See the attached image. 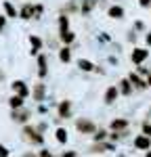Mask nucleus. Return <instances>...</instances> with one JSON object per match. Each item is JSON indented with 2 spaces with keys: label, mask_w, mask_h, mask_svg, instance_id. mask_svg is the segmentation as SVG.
Segmentation results:
<instances>
[{
  "label": "nucleus",
  "mask_w": 151,
  "mask_h": 157,
  "mask_svg": "<svg viewBox=\"0 0 151 157\" xmlns=\"http://www.w3.org/2000/svg\"><path fill=\"white\" fill-rule=\"evenodd\" d=\"M138 6L141 9H151V0H138Z\"/></svg>",
  "instance_id": "c9c22d12"
},
{
  "label": "nucleus",
  "mask_w": 151,
  "mask_h": 157,
  "mask_svg": "<svg viewBox=\"0 0 151 157\" xmlns=\"http://www.w3.org/2000/svg\"><path fill=\"white\" fill-rule=\"evenodd\" d=\"M147 59H149V48H145V46H134L132 52H130V63L137 65V67L145 65Z\"/></svg>",
  "instance_id": "7ed1b4c3"
},
{
  "label": "nucleus",
  "mask_w": 151,
  "mask_h": 157,
  "mask_svg": "<svg viewBox=\"0 0 151 157\" xmlns=\"http://www.w3.org/2000/svg\"><path fill=\"white\" fill-rule=\"evenodd\" d=\"M55 138H57L59 145H67V140H69V132H67V128H65V126H59V128L55 130Z\"/></svg>",
  "instance_id": "4be33fe9"
},
{
  "label": "nucleus",
  "mask_w": 151,
  "mask_h": 157,
  "mask_svg": "<svg viewBox=\"0 0 151 157\" xmlns=\"http://www.w3.org/2000/svg\"><path fill=\"white\" fill-rule=\"evenodd\" d=\"M128 136H130V132H128V130H124V132H109V140L118 145L120 140H124V138H128Z\"/></svg>",
  "instance_id": "bb28decb"
},
{
  "label": "nucleus",
  "mask_w": 151,
  "mask_h": 157,
  "mask_svg": "<svg viewBox=\"0 0 151 157\" xmlns=\"http://www.w3.org/2000/svg\"><path fill=\"white\" fill-rule=\"evenodd\" d=\"M2 11H4V15H6L9 19H17V17H19V9L13 4L11 0H4V2H2Z\"/></svg>",
  "instance_id": "6ab92c4d"
},
{
  "label": "nucleus",
  "mask_w": 151,
  "mask_h": 157,
  "mask_svg": "<svg viewBox=\"0 0 151 157\" xmlns=\"http://www.w3.org/2000/svg\"><path fill=\"white\" fill-rule=\"evenodd\" d=\"M109 132H111V130L97 128V132L92 134V143H103V140H109Z\"/></svg>",
  "instance_id": "393cba45"
},
{
  "label": "nucleus",
  "mask_w": 151,
  "mask_h": 157,
  "mask_svg": "<svg viewBox=\"0 0 151 157\" xmlns=\"http://www.w3.org/2000/svg\"><path fill=\"white\" fill-rule=\"evenodd\" d=\"M9 107H11V109H21V107H25V98L19 97V94H11V97H9Z\"/></svg>",
  "instance_id": "a878e982"
},
{
  "label": "nucleus",
  "mask_w": 151,
  "mask_h": 157,
  "mask_svg": "<svg viewBox=\"0 0 151 157\" xmlns=\"http://www.w3.org/2000/svg\"><path fill=\"white\" fill-rule=\"evenodd\" d=\"M57 57H59V61L61 63H72V46H63L61 44V48H59V52H57Z\"/></svg>",
  "instance_id": "5701e85b"
},
{
  "label": "nucleus",
  "mask_w": 151,
  "mask_h": 157,
  "mask_svg": "<svg viewBox=\"0 0 151 157\" xmlns=\"http://www.w3.org/2000/svg\"><path fill=\"white\" fill-rule=\"evenodd\" d=\"M145 157H151V149H149V151H145Z\"/></svg>",
  "instance_id": "37998d69"
},
{
  "label": "nucleus",
  "mask_w": 151,
  "mask_h": 157,
  "mask_svg": "<svg viewBox=\"0 0 151 157\" xmlns=\"http://www.w3.org/2000/svg\"><path fill=\"white\" fill-rule=\"evenodd\" d=\"M137 71L141 73V75H143V78H147V75H149V73H151V69H149V67H145V65H141V67H138Z\"/></svg>",
  "instance_id": "c756f323"
},
{
  "label": "nucleus",
  "mask_w": 151,
  "mask_h": 157,
  "mask_svg": "<svg viewBox=\"0 0 151 157\" xmlns=\"http://www.w3.org/2000/svg\"><path fill=\"white\" fill-rule=\"evenodd\" d=\"M27 42H29V55H40V52H42V48H44V40H42V38L40 36H36V34H32V36L27 38Z\"/></svg>",
  "instance_id": "f8f14e48"
},
{
  "label": "nucleus",
  "mask_w": 151,
  "mask_h": 157,
  "mask_svg": "<svg viewBox=\"0 0 151 157\" xmlns=\"http://www.w3.org/2000/svg\"><path fill=\"white\" fill-rule=\"evenodd\" d=\"M36 128L44 134V132H46V128H48V124H46V121H40V124H36Z\"/></svg>",
  "instance_id": "72a5a7b5"
},
{
  "label": "nucleus",
  "mask_w": 151,
  "mask_h": 157,
  "mask_svg": "<svg viewBox=\"0 0 151 157\" xmlns=\"http://www.w3.org/2000/svg\"><path fill=\"white\" fill-rule=\"evenodd\" d=\"M46 111H48V109H46V107H44V105H42V103H40V107H38V113H42V115H44Z\"/></svg>",
  "instance_id": "ea45409f"
},
{
  "label": "nucleus",
  "mask_w": 151,
  "mask_h": 157,
  "mask_svg": "<svg viewBox=\"0 0 151 157\" xmlns=\"http://www.w3.org/2000/svg\"><path fill=\"white\" fill-rule=\"evenodd\" d=\"M19 19L29 21V19H38V4L32 2H23V6L19 9Z\"/></svg>",
  "instance_id": "0eeeda50"
},
{
  "label": "nucleus",
  "mask_w": 151,
  "mask_h": 157,
  "mask_svg": "<svg viewBox=\"0 0 151 157\" xmlns=\"http://www.w3.org/2000/svg\"><path fill=\"white\" fill-rule=\"evenodd\" d=\"M145 44L151 46V29H149V32H145Z\"/></svg>",
  "instance_id": "4c0bfd02"
},
{
  "label": "nucleus",
  "mask_w": 151,
  "mask_h": 157,
  "mask_svg": "<svg viewBox=\"0 0 151 157\" xmlns=\"http://www.w3.org/2000/svg\"><path fill=\"white\" fill-rule=\"evenodd\" d=\"M57 117H61V120H72L74 117V103L69 98L59 101V105H57Z\"/></svg>",
  "instance_id": "39448f33"
},
{
  "label": "nucleus",
  "mask_w": 151,
  "mask_h": 157,
  "mask_svg": "<svg viewBox=\"0 0 151 157\" xmlns=\"http://www.w3.org/2000/svg\"><path fill=\"white\" fill-rule=\"evenodd\" d=\"M36 63H38V69H36L38 80H46L48 78V57L44 52H40L36 57Z\"/></svg>",
  "instance_id": "6e6552de"
},
{
  "label": "nucleus",
  "mask_w": 151,
  "mask_h": 157,
  "mask_svg": "<svg viewBox=\"0 0 151 157\" xmlns=\"http://www.w3.org/2000/svg\"><path fill=\"white\" fill-rule=\"evenodd\" d=\"M46 94H48V88L44 84V80H38L36 84L32 86V101H36L38 105L46 101Z\"/></svg>",
  "instance_id": "20e7f679"
},
{
  "label": "nucleus",
  "mask_w": 151,
  "mask_h": 157,
  "mask_svg": "<svg viewBox=\"0 0 151 157\" xmlns=\"http://www.w3.org/2000/svg\"><path fill=\"white\" fill-rule=\"evenodd\" d=\"M74 126H76V130H78L80 134H86V136L88 134L92 136V134L97 132V124L90 120V117H76Z\"/></svg>",
  "instance_id": "f03ea898"
},
{
  "label": "nucleus",
  "mask_w": 151,
  "mask_h": 157,
  "mask_svg": "<svg viewBox=\"0 0 151 157\" xmlns=\"http://www.w3.org/2000/svg\"><path fill=\"white\" fill-rule=\"evenodd\" d=\"M6 15H0V32H4V27H6Z\"/></svg>",
  "instance_id": "f704fd0d"
},
{
  "label": "nucleus",
  "mask_w": 151,
  "mask_h": 157,
  "mask_svg": "<svg viewBox=\"0 0 151 157\" xmlns=\"http://www.w3.org/2000/svg\"><path fill=\"white\" fill-rule=\"evenodd\" d=\"M122 97L120 94V88H118V84H111L105 88V92H103V101H105V105H113L118 98Z\"/></svg>",
  "instance_id": "9b49d317"
},
{
  "label": "nucleus",
  "mask_w": 151,
  "mask_h": 157,
  "mask_svg": "<svg viewBox=\"0 0 151 157\" xmlns=\"http://www.w3.org/2000/svg\"><path fill=\"white\" fill-rule=\"evenodd\" d=\"M21 157H38V155H36V153H23Z\"/></svg>",
  "instance_id": "79ce46f5"
},
{
  "label": "nucleus",
  "mask_w": 151,
  "mask_h": 157,
  "mask_svg": "<svg viewBox=\"0 0 151 157\" xmlns=\"http://www.w3.org/2000/svg\"><path fill=\"white\" fill-rule=\"evenodd\" d=\"M145 80H147V88H151V73L147 75V78H145Z\"/></svg>",
  "instance_id": "a19ab883"
},
{
  "label": "nucleus",
  "mask_w": 151,
  "mask_h": 157,
  "mask_svg": "<svg viewBox=\"0 0 151 157\" xmlns=\"http://www.w3.org/2000/svg\"><path fill=\"white\" fill-rule=\"evenodd\" d=\"M130 82H132V86H134V90H147V80L141 75L138 71H130L128 75H126Z\"/></svg>",
  "instance_id": "ddd939ff"
},
{
  "label": "nucleus",
  "mask_w": 151,
  "mask_h": 157,
  "mask_svg": "<svg viewBox=\"0 0 151 157\" xmlns=\"http://www.w3.org/2000/svg\"><path fill=\"white\" fill-rule=\"evenodd\" d=\"M11 120L15 121V124H21V126H25V124H29V120H32V111H29L27 107L11 109Z\"/></svg>",
  "instance_id": "423d86ee"
},
{
  "label": "nucleus",
  "mask_w": 151,
  "mask_h": 157,
  "mask_svg": "<svg viewBox=\"0 0 151 157\" xmlns=\"http://www.w3.org/2000/svg\"><path fill=\"white\" fill-rule=\"evenodd\" d=\"M107 151H115V143L103 140V143H92L90 145V153H107Z\"/></svg>",
  "instance_id": "2eb2a0df"
},
{
  "label": "nucleus",
  "mask_w": 151,
  "mask_h": 157,
  "mask_svg": "<svg viewBox=\"0 0 151 157\" xmlns=\"http://www.w3.org/2000/svg\"><path fill=\"white\" fill-rule=\"evenodd\" d=\"M141 132L147 134V136H151V121L149 120H145L143 124H141Z\"/></svg>",
  "instance_id": "cd10ccee"
},
{
  "label": "nucleus",
  "mask_w": 151,
  "mask_h": 157,
  "mask_svg": "<svg viewBox=\"0 0 151 157\" xmlns=\"http://www.w3.org/2000/svg\"><path fill=\"white\" fill-rule=\"evenodd\" d=\"M0 78H2V73H0Z\"/></svg>",
  "instance_id": "c03bdc74"
},
{
  "label": "nucleus",
  "mask_w": 151,
  "mask_h": 157,
  "mask_svg": "<svg viewBox=\"0 0 151 157\" xmlns=\"http://www.w3.org/2000/svg\"><path fill=\"white\" fill-rule=\"evenodd\" d=\"M132 29H134V32H149L147 25L143 23V21H134V23H132Z\"/></svg>",
  "instance_id": "c85d7f7f"
},
{
  "label": "nucleus",
  "mask_w": 151,
  "mask_h": 157,
  "mask_svg": "<svg viewBox=\"0 0 151 157\" xmlns=\"http://www.w3.org/2000/svg\"><path fill=\"white\" fill-rule=\"evenodd\" d=\"M21 138H23L27 145H32V147H42L44 145V134L40 132L34 124H25V126H21Z\"/></svg>",
  "instance_id": "f257e3e1"
},
{
  "label": "nucleus",
  "mask_w": 151,
  "mask_h": 157,
  "mask_svg": "<svg viewBox=\"0 0 151 157\" xmlns=\"http://www.w3.org/2000/svg\"><path fill=\"white\" fill-rule=\"evenodd\" d=\"M128 128H130V121L126 120V117H113V120L109 121V130H111V132H124Z\"/></svg>",
  "instance_id": "4468645a"
},
{
  "label": "nucleus",
  "mask_w": 151,
  "mask_h": 157,
  "mask_svg": "<svg viewBox=\"0 0 151 157\" xmlns=\"http://www.w3.org/2000/svg\"><path fill=\"white\" fill-rule=\"evenodd\" d=\"M118 88H120V94L122 97H132V92H134V86H132V82L128 80V78H122L120 82H118Z\"/></svg>",
  "instance_id": "f3484780"
},
{
  "label": "nucleus",
  "mask_w": 151,
  "mask_h": 157,
  "mask_svg": "<svg viewBox=\"0 0 151 157\" xmlns=\"http://www.w3.org/2000/svg\"><path fill=\"white\" fill-rule=\"evenodd\" d=\"M101 2H103V0H82V2H80V15H82V17H88Z\"/></svg>",
  "instance_id": "dca6fc26"
},
{
  "label": "nucleus",
  "mask_w": 151,
  "mask_h": 157,
  "mask_svg": "<svg viewBox=\"0 0 151 157\" xmlns=\"http://www.w3.org/2000/svg\"><path fill=\"white\" fill-rule=\"evenodd\" d=\"M76 65H78L80 71H84V73H95V69H97V65H95L92 61H88V59H78Z\"/></svg>",
  "instance_id": "aec40b11"
},
{
  "label": "nucleus",
  "mask_w": 151,
  "mask_h": 157,
  "mask_svg": "<svg viewBox=\"0 0 151 157\" xmlns=\"http://www.w3.org/2000/svg\"><path fill=\"white\" fill-rule=\"evenodd\" d=\"M9 155H11L9 147H6V145H0V157H9Z\"/></svg>",
  "instance_id": "473e14b6"
},
{
  "label": "nucleus",
  "mask_w": 151,
  "mask_h": 157,
  "mask_svg": "<svg viewBox=\"0 0 151 157\" xmlns=\"http://www.w3.org/2000/svg\"><path fill=\"white\" fill-rule=\"evenodd\" d=\"M69 15L67 13H59V17H57V27H59V32H67L69 29Z\"/></svg>",
  "instance_id": "b1692460"
},
{
  "label": "nucleus",
  "mask_w": 151,
  "mask_h": 157,
  "mask_svg": "<svg viewBox=\"0 0 151 157\" xmlns=\"http://www.w3.org/2000/svg\"><path fill=\"white\" fill-rule=\"evenodd\" d=\"M11 90L13 94H19V97H32V88L27 86V82H23V80H15V82H11Z\"/></svg>",
  "instance_id": "1a4fd4ad"
},
{
  "label": "nucleus",
  "mask_w": 151,
  "mask_h": 157,
  "mask_svg": "<svg viewBox=\"0 0 151 157\" xmlns=\"http://www.w3.org/2000/svg\"><path fill=\"white\" fill-rule=\"evenodd\" d=\"M38 157H55V155H52V151H48V149H40L38 151Z\"/></svg>",
  "instance_id": "7c9ffc66"
},
{
  "label": "nucleus",
  "mask_w": 151,
  "mask_h": 157,
  "mask_svg": "<svg viewBox=\"0 0 151 157\" xmlns=\"http://www.w3.org/2000/svg\"><path fill=\"white\" fill-rule=\"evenodd\" d=\"M61 157H78V151H63Z\"/></svg>",
  "instance_id": "e433bc0d"
},
{
  "label": "nucleus",
  "mask_w": 151,
  "mask_h": 157,
  "mask_svg": "<svg viewBox=\"0 0 151 157\" xmlns=\"http://www.w3.org/2000/svg\"><path fill=\"white\" fill-rule=\"evenodd\" d=\"M124 6H120V4H111V6H107V17L113 19V21H120V19H124Z\"/></svg>",
  "instance_id": "a211bd4d"
},
{
  "label": "nucleus",
  "mask_w": 151,
  "mask_h": 157,
  "mask_svg": "<svg viewBox=\"0 0 151 157\" xmlns=\"http://www.w3.org/2000/svg\"><path fill=\"white\" fill-rule=\"evenodd\" d=\"M128 42H137V32L134 29H128V36H126Z\"/></svg>",
  "instance_id": "2f4dec72"
},
{
  "label": "nucleus",
  "mask_w": 151,
  "mask_h": 157,
  "mask_svg": "<svg viewBox=\"0 0 151 157\" xmlns=\"http://www.w3.org/2000/svg\"><path fill=\"white\" fill-rule=\"evenodd\" d=\"M132 147L137 149V151H149L151 149V136H147V134H137L134 138H132Z\"/></svg>",
  "instance_id": "9d476101"
},
{
  "label": "nucleus",
  "mask_w": 151,
  "mask_h": 157,
  "mask_svg": "<svg viewBox=\"0 0 151 157\" xmlns=\"http://www.w3.org/2000/svg\"><path fill=\"white\" fill-rule=\"evenodd\" d=\"M57 36H59V42H61L63 46H72V44L76 42V34L72 32V29H67V32H59Z\"/></svg>",
  "instance_id": "412c9836"
},
{
  "label": "nucleus",
  "mask_w": 151,
  "mask_h": 157,
  "mask_svg": "<svg viewBox=\"0 0 151 157\" xmlns=\"http://www.w3.org/2000/svg\"><path fill=\"white\" fill-rule=\"evenodd\" d=\"M95 73H99V75H105V73H107V71H105L103 67H99V65H97V69H95Z\"/></svg>",
  "instance_id": "58836bf2"
}]
</instances>
